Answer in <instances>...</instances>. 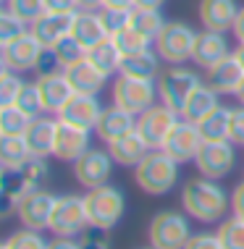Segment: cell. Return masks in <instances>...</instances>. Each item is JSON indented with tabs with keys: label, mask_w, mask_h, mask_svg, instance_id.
Returning a JSON list of instances; mask_svg holds the SVG:
<instances>
[{
	"label": "cell",
	"mask_w": 244,
	"mask_h": 249,
	"mask_svg": "<svg viewBox=\"0 0 244 249\" xmlns=\"http://www.w3.org/2000/svg\"><path fill=\"white\" fill-rule=\"evenodd\" d=\"M53 53H56V58H58L60 69H69V66L79 63L81 58H87V48H84V45H81L74 35L63 37L60 42L53 45Z\"/></svg>",
	"instance_id": "obj_35"
},
{
	"label": "cell",
	"mask_w": 244,
	"mask_h": 249,
	"mask_svg": "<svg viewBox=\"0 0 244 249\" xmlns=\"http://www.w3.org/2000/svg\"><path fill=\"white\" fill-rule=\"evenodd\" d=\"M147 239L155 249H184L187 241L192 239L189 218L179 210H160L150 220Z\"/></svg>",
	"instance_id": "obj_6"
},
{
	"label": "cell",
	"mask_w": 244,
	"mask_h": 249,
	"mask_svg": "<svg viewBox=\"0 0 244 249\" xmlns=\"http://www.w3.org/2000/svg\"><path fill=\"white\" fill-rule=\"evenodd\" d=\"M113 39H116V45H118V50L124 53V55H131V53H139V50H147V48H152V39L150 37H145L139 29H134L131 24L126 26V29H121L118 35H113Z\"/></svg>",
	"instance_id": "obj_37"
},
{
	"label": "cell",
	"mask_w": 244,
	"mask_h": 249,
	"mask_svg": "<svg viewBox=\"0 0 244 249\" xmlns=\"http://www.w3.org/2000/svg\"><path fill=\"white\" fill-rule=\"evenodd\" d=\"M32 158V150L24 137H0V165L3 171H21Z\"/></svg>",
	"instance_id": "obj_31"
},
{
	"label": "cell",
	"mask_w": 244,
	"mask_h": 249,
	"mask_svg": "<svg viewBox=\"0 0 244 249\" xmlns=\"http://www.w3.org/2000/svg\"><path fill=\"white\" fill-rule=\"evenodd\" d=\"M160 71H163V58L158 55V50H155V48H147V50L131 53V55H124V63H121V71L118 73L158 82Z\"/></svg>",
	"instance_id": "obj_26"
},
{
	"label": "cell",
	"mask_w": 244,
	"mask_h": 249,
	"mask_svg": "<svg viewBox=\"0 0 244 249\" xmlns=\"http://www.w3.org/2000/svg\"><path fill=\"white\" fill-rule=\"evenodd\" d=\"M234 55H236V58H239V63L244 66V45H239V48H236V50H234Z\"/></svg>",
	"instance_id": "obj_55"
},
{
	"label": "cell",
	"mask_w": 244,
	"mask_h": 249,
	"mask_svg": "<svg viewBox=\"0 0 244 249\" xmlns=\"http://www.w3.org/2000/svg\"><path fill=\"white\" fill-rule=\"evenodd\" d=\"M32 124V116L13 105H0V137H24Z\"/></svg>",
	"instance_id": "obj_32"
},
{
	"label": "cell",
	"mask_w": 244,
	"mask_h": 249,
	"mask_svg": "<svg viewBox=\"0 0 244 249\" xmlns=\"http://www.w3.org/2000/svg\"><path fill=\"white\" fill-rule=\"evenodd\" d=\"M108 152H111V158L116 160V165H124V168H137L142 160L150 155V144L142 139V134L137 129L121 134L118 139H113L111 144H108Z\"/></svg>",
	"instance_id": "obj_20"
},
{
	"label": "cell",
	"mask_w": 244,
	"mask_h": 249,
	"mask_svg": "<svg viewBox=\"0 0 244 249\" xmlns=\"http://www.w3.org/2000/svg\"><path fill=\"white\" fill-rule=\"evenodd\" d=\"M200 176L207 178H223L234 171L236 165V150L231 139H223V142H205L200 147L197 158H194Z\"/></svg>",
	"instance_id": "obj_11"
},
{
	"label": "cell",
	"mask_w": 244,
	"mask_h": 249,
	"mask_svg": "<svg viewBox=\"0 0 244 249\" xmlns=\"http://www.w3.org/2000/svg\"><path fill=\"white\" fill-rule=\"evenodd\" d=\"M5 249H47L50 241L42 239V231H35V228H19L16 233H11L8 239L3 241Z\"/></svg>",
	"instance_id": "obj_38"
},
{
	"label": "cell",
	"mask_w": 244,
	"mask_h": 249,
	"mask_svg": "<svg viewBox=\"0 0 244 249\" xmlns=\"http://www.w3.org/2000/svg\"><path fill=\"white\" fill-rule=\"evenodd\" d=\"M45 11H50V13H76L79 0H45Z\"/></svg>",
	"instance_id": "obj_47"
},
{
	"label": "cell",
	"mask_w": 244,
	"mask_h": 249,
	"mask_svg": "<svg viewBox=\"0 0 244 249\" xmlns=\"http://www.w3.org/2000/svg\"><path fill=\"white\" fill-rule=\"evenodd\" d=\"M0 249H5V244H3V247H0Z\"/></svg>",
	"instance_id": "obj_57"
},
{
	"label": "cell",
	"mask_w": 244,
	"mask_h": 249,
	"mask_svg": "<svg viewBox=\"0 0 244 249\" xmlns=\"http://www.w3.org/2000/svg\"><path fill=\"white\" fill-rule=\"evenodd\" d=\"M19 173H21V176L29 181L35 189H39V186H42V181L50 176V165H47V158H37V155H32V158L26 160L24 168H21Z\"/></svg>",
	"instance_id": "obj_42"
},
{
	"label": "cell",
	"mask_w": 244,
	"mask_h": 249,
	"mask_svg": "<svg viewBox=\"0 0 244 249\" xmlns=\"http://www.w3.org/2000/svg\"><path fill=\"white\" fill-rule=\"evenodd\" d=\"M231 142L244 147V105L234 107L231 113Z\"/></svg>",
	"instance_id": "obj_45"
},
{
	"label": "cell",
	"mask_w": 244,
	"mask_h": 249,
	"mask_svg": "<svg viewBox=\"0 0 244 249\" xmlns=\"http://www.w3.org/2000/svg\"><path fill=\"white\" fill-rule=\"evenodd\" d=\"M87 58L97 66L105 76H113V73L121 71V63H124V53L118 50L116 39L113 37H105L103 42H97L94 48L87 50Z\"/></svg>",
	"instance_id": "obj_30"
},
{
	"label": "cell",
	"mask_w": 244,
	"mask_h": 249,
	"mask_svg": "<svg viewBox=\"0 0 244 249\" xmlns=\"http://www.w3.org/2000/svg\"><path fill=\"white\" fill-rule=\"evenodd\" d=\"M231 210H234V215L244 218V181L236 184L234 192H231Z\"/></svg>",
	"instance_id": "obj_48"
},
{
	"label": "cell",
	"mask_w": 244,
	"mask_h": 249,
	"mask_svg": "<svg viewBox=\"0 0 244 249\" xmlns=\"http://www.w3.org/2000/svg\"><path fill=\"white\" fill-rule=\"evenodd\" d=\"M90 226L87 202L79 194H63L56 202V210L50 218V231L56 236H84Z\"/></svg>",
	"instance_id": "obj_8"
},
{
	"label": "cell",
	"mask_w": 244,
	"mask_h": 249,
	"mask_svg": "<svg viewBox=\"0 0 244 249\" xmlns=\"http://www.w3.org/2000/svg\"><path fill=\"white\" fill-rule=\"evenodd\" d=\"M71 35L76 37L87 50L94 48L97 42H103V39L108 37V29H105V24H103L100 11H76Z\"/></svg>",
	"instance_id": "obj_27"
},
{
	"label": "cell",
	"mask_w": 244,
	"mask_h": 249,
	"mask_svg": "<svg viewBox=\"0 0 244 249\" xmlns=\"http://www.w3.org/2000/svg\"><path fill=\"white\" fill-rule=\"evenodd\" d=\"M131 129H137V116L124 110V107H118V105H111L103 110L97 126H94V134H97L105 144H111L113 139H118L121 134H126Z\"/></svg>",
	"instance_id": "obj_22"
},
{
	"label": "cell",
	"mask_w": 244,
	"mask_h": 249,
	"mask_svg": "<svg viewBox=\"0 0 244 249\" xmlns=\"http://www.w3.org/2000/svg\"><path fill=\"white\" fill-rule=\"evenodd\" d=\"M231 113L234 107L228 105H218L210 116H205L200 121V134L205 142H223V139H231Z\"/></svg>",
	"instance_id": "obj_29"
},
{
	"label": "cell",
	"mask_w": 244,
	"mask_h": 249,
	"mask_svg": "<svg viewBox=\"0 0 244 249\" xmlns=\"http://www.w3.org/2000/svg\"><path fill=\"white\" fill-rule=\"evenodd\" d=\"M134 181L147 194H168L179 181V163L166 150H150V155L134 168Z\"/></svg>",
	"instance_id": "obj_2"
},
{
	"label": "cell",
	"mask_w": 244,
	"mask_h": 249,
	"mask_svg": "<svg viewBox=\"0 0 244 249\" xmlns=\"http://www.w3.org/2000/svg\"><path fill=\"white\" fill-rule=\"evenodd\" d=\"M218 105H221V92L213 89L207 82H202L197 89L192 92V97L187 100L184 110H181V118L200 124V121L205 118V116H210V113H213Z\"/></svg>",
	"instance_id": "obj_28"
},
{
	"label": "cell",
	"mask_w": 244,
	"mask_h": 249,
	"mask_svg": "<svg viewBox=\"0 0 244 249\" xmlns=\"http://www.w3.org/2000/svg\"><path fill=\"white\" fill-rule=\"evenodd\" d=\"M105 233L108 231H97V228H94V233H84L81 249H111V241H108Z\"/></svg>",
	"instance_id": "obj_46"
},
{
	"label": "cell",
	"mask_w": 244,
	"mask_h": 249,
	"mask_svg": "<svg viewBox=\"0 0 244 249\" xmlns=\"http://www.w3.org/2000/svg\"><path fill=\"white\" fill-rule=\"evenodd\" d=\"M202 144H205V139H202V134H200V126L194 124V121L181 118L179 124H176V129L171 131V137H168V142L163 150L181 165V163H189V160L194 163V158H197Z\"/></svg>",
	"instance_id": "obj_14"
},
{
	"label": "cell",
	"mask_w": 244,
	"mask_h": 249,
	"mask_svg": "<svg viewBox=\"0 0 244 249\" xmlns=\"http://www.w3.org/2000/svg\"><path fill=\"white\" fill-rule=\"evenodd\" d=\"M45 45L32 35V29L26 35L16 37L8 45H0V69H8V71H35L37 69V60L42 55Z\"/></svg>",
	"instance_id": "obj_10"
},
{
	"label": "cell",
	"mask_w": 244,
	"mask_h": 249,
	"mask_svg": "<svg viewBox=\"0 0 244 249\" xmlns=\"http://www.w3.org/2000/svg\"><path fill=\"white\" fill-rule=\"evenodd\" d=\"M105 107L100 105L97 95H84V92H76L69 103L63 105V110L58 113L60 121H69L74 126H81V129H90L94 131L100 116H103Z\"/></svg>",
	"instance_id": "obj_17"
},
{
	"label": "cell",
	"mask_w": 244,
	"mask_h": 249,
	"mask_svg": "<svg viewBox=\"0 0 244 249\" xmlns=\"http://www.w3.org/2000/svg\"><path fill=\"white\" fill-rule=\"evenodd\" d=\"M90 150V129L74 126L69 121L58 118V131H56V158L63 163H76V160Z\"/></svg>",
	"instance_id": "obj_16"
},
{
	"label": "cell",
	"mask_w": 244,
	"mask_h": 249,
	"mask_svg": "<svg viewBox=\"0 0 244 249\" xmlns=\"http://www.w3.org/2000/svg\"><path fill=\"white\" fill-rule=\"evenodd\" d=\"M242 5L236 0H200L197 5V16L202 29H213V32H231L236 24Z\"/></svg>",
	"instance_id": "obj_18"
},
{
	"label": "cell",
	"mask_w": 244,
	"mask_h": 249,
	"mask_svg": "<svg viewBox=\"0 0 244 249\" xmlns=\"http://www.w3.org/2000/svg\"><path fill=\"white\" fill-rule=\"evenodd\" d=\"M234 97L239 100V105H244V79L239 82V87H236V92H234Z\"/></svg>",
	"instance_id": "obj_54"
},
{
	"label": "cell",
	"mask_w": 244,
	"mask_h": 249,
	"mask_svg": "<svg viewBox=\"0 0 244 249\" xmlns=\"http://www.w3.org/2000/svg\"><path fill=\"white\" fill-rule=\"evenodd\" d=\"M56 131H58V121L47 118V116H37L32 118L29 129H26L24 139L29 144L32 155L37 158H47V155L56 152Z\"/></svg>",
	"instance_id": "obj_23"
},
{
	"label": "cell",
	"mask_w": 244,
	"mask_h": 249,
	"mask_svg": "<svg viewBox=\"0 0 244 249\" xmlns=\"http://www.w3.org/2000/svg\"><path fill=\"white\" fill-rule=\"evenodd\" d=\"M5 5L13 13H19L24 21H29V26L45 13V0H5Z\"/></svg>",
	"instance_id": "obj_43"
},
{
	"label": "cell",
	"mask_w": 244,
	"mask_h": 249,
	"mask_svg": "<svg viewBox=\"0 0 244 249\" xmlns=\"http://www.w3.org/2000/svg\"><path fill=\"white\" fill-rule=\"evenodd\" d=\"M139 249H155V247H152V244H147V247H139Z\"/></svg>",
	"instance_id": "obj_56"
},
{
	"label": "cell",
	"mask_w": 244,
	"mask_h": 249,
	"mask_svg": "<svg viewBox=\"0 0 244 249\" xmlns=\"http://www.w3.org/2000/svg\"><path fill=\"white\" fill-rule=\"evenodd\" d=\"M179 121H181L179 110L168 107L166 103H155L152 107H147L142 116H137V131L142 134V139L150 144V150H163Z\"/></svg>",
	"instance_id": "obj_9"
},
{
	"label": "cell",
	"mask_w": 244,
	"mask_h": 249,
	"mask_svg": "<svg viewBox=\"0 0 244 249\" xmlns=\"http://www.w3.org/2000/svg\"><path fill=\"white\" fill-rule=\"evenodd\" d=\"M16 105L21 107L26 116H32V118L42 116V113H45V103H42V92H39L37 82L35 84H29V82L24 84V89H21V95H19Z\"/></svg>",
	"instance_id": "obj_41"
},
{
	"label": "cell",
	"mask_w": 244,
	"mask_h": 249,
	"mask_svg": "<svg viewBox=\"0 0 244 249\" xmlns=\"http://www.w3.org/2000/svg\"><path fill=\"white\" fill-rule=\"evenodd\" d=\"M231 55V45L226 39V32H213V29H202L194 42V53H192V63L200 69L210 71L215 63H221L223 58Z\"/></svg>",
	"instance_id": "obj_15"
},
{
	"label": "cell",
	"mask_w": 244,
	"mask_h": 249,
	"mask_svg": "<svg viewBox=\"0 0 244 249\" xmlns=\"http://www.w3.org/2000/svg\"><path fill=\"white\" fill-rule=\"evenodd\" d=\"M181 207L189 218H197L200 223H221L228 215L231 197L218 184V178H192L181 189Z\"/></svg>",
	"instance_id": "obj_1"
},
{
	"label": "cell",
	"mask_w": 244,
	"mask_h": 249,
	"mask_svg": "<svg viewBox=\"0 0 244 249\" xmlns=\"http://www.w3.org/2000/svg\"><path fill=\"white\" fill-rule=\"evenodd\" d=\"M113 163L116 160L111 158V152H103V150H87L81 158L74 163V176L84 189H97V186H105L111 181V173H113Z\"/></svg>",
	"instance_id": "obj_13"
},
{
	"label": "cell",
	"mask_w": 244,
	"mask_h": 249,
	"mask_svg": "<svg viewBox=\"0 0 244 249\" xmlns=\"http://www.w3.org/2000/svg\"><path fill=\"white\" fill-rule=\"evenodd\" d=\"M87 213H90V226L97 231H111L121 223L126 210V197L118 186H97V189H87L84 194Z\"/></svg>",
	"instance_id": "obj_3"
},
{
	"label": "cell",
	"mask_w": 244,
	"mask_h": 249,
	"mask_svg": "<svg viewBox=\"0 0 244 249\" xmlns=\"http://www.w3.org/2000/svg\"><path fill=\"white\" fill-rule=\"evenodd\" d=\"M215 233H218L223 249H244V218H239V215L221 220Z\"/></svg>",
	"instance_id": "obj_34"
},
{
	"label": "cell",
	"mask_w": 244,
	"mask_h": 249,
	"mask_svg": "<svg viewBox=\"0 0 244 249\" xmlns=\"http://www.w3.org/2000/svg\"><path fill=\"white\" fill-rule=\"evenodd\" d=\"M56 202H58L56 194L45 192L42 186H39V189H32L16 205V215H19V220H21V226L35 228V231L50 228V218H53V210H56Z\"/></svg>",
	"instance_id": "obj_12"
},
{
	"label": "cell",
	"mask_w": 244,
	"mask_h": 249,
	"mask_svg": "<svg viewBox=\"0 0 244 249\" xmlns=\"http://www.w3.org/2000/svg\"><path fill=\"white\" fill-rule=\"evenodd\" d=\"M105 0H79V11H100Z\"/></svg>",
	"instance_id": "obj_51"
},
{
	"label": "cell",
	"mask_w": 244,
	"mask_h": 249,
	"mask_svg": "<svg viewBox=\"0 0 244 249\" xmlns=\"http://www.w3.org/2000/svg\"><path fill=\"white\" fill-rule=\"evenodd\" d=\"M105 5H118V8H134V0H105Z\"/></svg>",
	"instance_id": "obj_53"
},
{
	"label": "cell",
	"mask_w": 244,
	"mask_h": 249,
	"mask_svg": "<svg viewBox=\"0 0 244 249\" xmlns=\"http://www.w3.org/2000/svg\"><path fill=\"white\" fill-rule=\"evenodd\" d=\"M131 26L155 42L158 35L163 32V26H166V18H163L160 8H134L131 11Z\"/></svg>",
	"instance_id": "obj_33"
},
{
	"label": "cell",
	"mask_w": 244,
	"mask_h": 249,
	"mask_svg": "<svg viewBox=\"0 0 244 249\" xmlns=\"http://www.w3.org/2000/svg\"><path fill=\"white\" fill-rule=\"evenodd\" d=\"M26 32H29V21H24L19 13H13L8 5H5L3 13H0V45H8L16 37L26 35Z\"/></svg>",
	"instance_id": "obj_36"
},
{
	"label": "cell",
	"mask_w": 244,
	"mask_h": 249,
	"mask_svg": "<svg viewBox=\"0 0 244 249\" xmlns=\"http://www.w3.org/2000/svg\"><path fill=\"white\" fill-rule=\"evenodd\" d=\"M184 249H223L218 233H207V231H200V233H192V239L187 241Z\"/></svg>",
	"instance_id": "obj_44"
},
{
	"label": "cell",
	"mask_w": 244,
	"mask_h": 249,
	"mask_svg": "<svg viewBox=\"0 0 244 249\" xmlns=\"http://www.w3.org/2000/svg\"><path fill=\"white\" fill-rule=\"evenodd\" d=\"M111 95H113V105L124 107L134 116H142L147 107H152L160 100L158 84L152 79H137V76H126V73L116 76Z\"/></svg>",
	"instance_id": "obj_5"
},
{
	"label": "cell",
	"mask_w": 244,
	"mask_h": 249,
	"mask_svg": "<svg viewBox=\"0 0 244 249\" xmlns=\"http://www.w3.org/2000/svg\"><path fill=\"white\" fill-rule=\"evenodd\" d=\"M37 87L42 92V103H45V113H60L63 105L76 95V89L71 87L66 71H50V73H39L37 76Z\"/></svg>",
	"instance_id": "obj_19"
},
{
	"label": "cell",
	"mask_w": 244,
	"mask_h": 249,
	"mask_svg": "<svg viewBox=\"0 0 244 249\" xmlns=\"http://www.w3.org/2000/svg\"><path fill=\"white\" fill-rule=\"evenodd\" d=\"M24 79L19 71H8L3 69L0 71V105H13L19 100V95H21L24 89Z\"/></svg>",
	"instance_id": "obj_39"
},
{
	"label": "cell",
	"mask_w": 244,
	"mask_h": 249,
	"mask_svg": "<svg viewBox=\"0 0 244 249\" xmlns=\"http://www.w3.org/2000/svg\"><path fill=\"white\" fill-rule=\"evenodd\" d=\"M234 37H236V42L244 45V5L239 8V16H236V24H234Z\"/></svg>",
	"instance_id": "obj_50"
},
{
	"label": "cell",
	"mask_w": 244,
	"mask_h": 249,
	"mask_svg": "<svg viewBox=\"0 0 244 249\" xmlns=\"http://www.w3.org/2000/svg\"><path fill=\"white\" fill-rule=\"evenodd\" d=\"M47 249H81V239L76 241V236H56Z\"/></svg>",
	"instance_id": "obj_49"
},
{
	"label": "cell",
	"mask_w": 244,
	"mask_h": 249,
	"mask_svg": "<svg viewBox=\"0 0 244 249\" xmlns=\"http://www.w3.org/2000/svg\"><path fill=\"white\" fill-rule=\"evenodd\" d=\"M200 32L187 21H166L163 32L155 39V50L163 58V63L168 66H184L187 60H192L194 42H197Z\"/></svg>",
	"instance_id": "obj_4"
},
{
	"label": "cell",
	"mask_w": 244,
	"mask_h": 249,
	"mask_svg": "<svg viewBox=\"0 0 244 249\" xmlns=\"http://www.w3.org/2000/svg\"><path fill=\"white\" fill-rule=\"evenodd\" d=\"M131 11L134 8H118V5H103V8H100V16H103L108 37L118 35L121 29H126V26L131 24Z\"/></svg>",
	"instance_id": "obj_40"
},
{
	"label": "cell",
	"mask_w": 244,
	"mask_h": 249,
	"mask_svg": "<svg viewBox=\"0 0 244 249\" xmlns=\"http://www.w3.org/2000/svg\"><path fill=\"white\" fill-rule=\"evenodd\" d=\"M74 16H76V13H50V11H45L37 21H32L29 29L45 48H53L56 42H60L63 37L71 35Z\"/></svg>",
	"instance_id": "obj_21"
},
{
	"label": "cell",
	"mask_w": 244,
	"mask_h": 249,
	"mask_svg": "<svg viewBox=\"0 0 244 249\" xmlns=\"http://www.w3.org/2000/svg\"><path fill=\"white\" fill-rule=\"evenodd\" d=\"M63 71H66V76H69L74 89L84 92V95H97V92H103L105 82L111 79V76H105L90 58H81L79 63H74V66H69V69H63Z\"/></svg>",
	"instance_id": "obj_24"
},
{
	"label": "cell",
	"mask_w": 244,
	"mask_h": 249,
	"mask_svg": "<svg viewBox=\"0 0 244 249\" xmlns=\"http://www.w3.org/2000/svg\"><path fill=\"white\" fill-rule=\"evenodd\" d=\"M155 84H158L160 103H166L168 107H173V110L181 113L187 105V100L192 97V92L202 84V79L194 71L184 69V66H168V69L160 71V76Z\"/></svg>",
	"instance_id": "obj_7"
},
{
	"label": "cell",
	"mask_w": 244,
	"mask_h": 249,
	"mask_svg": "<svg viewBox=\"0 0 244 249\" xmlns=\"http://www.w3.org/2000/svg\"><path fill=\"white\" fill-rule=\"evenodd\" d=\"M242 79H244V66L239 63V58H236L234 53L207 71V84L213 87V89H218L221 95H234Z\"/></svg>",
	"instance_id": "obj_25"
},
{
	"label": "cell",
	"mask_w": 244,
	"mask_h": 249,
	"mask_svg": "<svg viewBox=\"0 0 244 249\" xmlns=\"http://www.w3.org/2000/svg\"><path fill=\"white\" fill-rule=\"evenodd\" d=\"M166 0H134V8H163Z\"/></svg>",
	"instance_id": "obj_52"
}]
</instances>
